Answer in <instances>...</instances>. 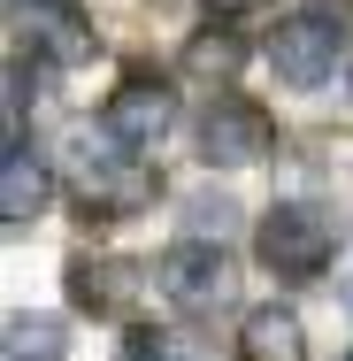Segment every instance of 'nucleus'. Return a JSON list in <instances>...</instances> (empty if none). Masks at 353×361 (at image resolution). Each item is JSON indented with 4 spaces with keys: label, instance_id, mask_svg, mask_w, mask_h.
<instances>
[{
    "label": "nucleus",
    "instance_id": "obj_1",
    "mask_svg": "<svg viewBox=\"0 0 353 361\" xmlns=\"http://www.w3.org/2000/svg\"><path fill=\"white\" fill-rule=\"evenodd\" d=\"M254 254H261V269H269L277 285H307V277L330 269L338 238H330V216H323V208H307V200H277V208L261 216Z\"/></svg>",
    "mask_w": 353,
    "mask_h": 361
},
{
    "label": "nucleus",
    "instance_id": "obj_2",
    "mask_svg": "<svg viewBox=\"0 0 353 361\" xmlns=\"http://www.w3.org/2000/svg\"><path fill=\"white\" fill-rule=\"evenodd\" d=\"M146 200H154V177H146L108 131H100V139H77V208H85V216L116 223V216H139Z\"/></svg>",
    "mask_w": 353,
    "mask_h": 361
},
{
    "label": "nucleus",
    "instance_id": "obj_3",
    "mask_svg": "<svg viewBox=\"0 0 353 361\" xmlns=\"http://www.w3.org/2000/svg\"><path fill=\"white\" fill-rule=\"evenodd\" d=\"M154 277H161V292H169L185 315H223V307L238 300L230 254H223V246H208V238H185V246H169Z\"/></svg>",
    "mask_w": 353,
    "mask_h": 361
},
{
    "label": "nucleus",
    "instance_id": "obj_4",
    "mask_svg": "<svg viewBox=\"0 0 353 361\" xmlns=\"http://www.w3.org/2000/svg\"><path fill=\"white\" fill-rule=\"evenodd\" d=\"M338 54H346V39H338L330 16H284L277 31H269V70H277L292 92L330 85V77H338Z\"/></svg>",
    "mask_w": 353,
    "mask_h": 361
},
{
    "label": "nucleus",
    "instance_id": "obj_5",
    "mask_svg": "<svg viewBox=\"0 0 353 361\" xmlns=\"http://www.w3.org/2000/svg\"><path fill=\"white\" fill-rule=\"evenodd\" d=\"M169 116H177L169 85H154V77H131V85H116V100L100 108V131L123 146V154H146V146H161V139H169Z\"/></svg>",
    "mask_w": 353,
    "mask_h": 361
},
{
    "label": "nucleus",
    "instance_id": "obj_6",
    "mask_svg": "<svg viewBox=\"0 0 353 361\" xmlns=\"http://www.w3.org/2000/svg\"><path fill=\"white\" fill-rule=\"evenodd\" d=\"M200 154L215 169H254L269 154V116L254 100H208L200 108Z\"/></svg>",
    "mask_w": 353,
    "mask_h": 361
},
{
    "label": "nucleus",
    "instance_id": "obj_7",
    "mask_svg": "<svg viewBox=\"0 0 353 361\" xmlns=\"http://www.w3.org/2000/svg\"><path fill=\"white\" fill-rule=\"evenodd\" d=\"M47 200H54L47 161L16 139V146H8V161H0V223H8V231H23L31 216H47Z\"/></svg>",
    "mask_w": 353,
    "mask_h": 361
},
{
    "label": "nucleus",
    "instance_id": "obj_8",
    "mask_svg": "<svg viewBox=\"0 0 353 361\" xmlns=\"http://www.w3.org/2000/svg\"><path fill=\"white\" fill-rule=\"evenodd\" d=\"M139 285H146L139 262H77V269H70V292H77L85 315H123Z\"/></svg>",
    "mask_w": 353,
    "mask_h": 361
},
{
    "label": "nucleus",
    "instance_id": "obj_9",
    "mask_svg": "<svg viewBox=\"0 0 353 361\" xmlns=\"http://www.w3.org/2000/svg\"><path fill=\"white\" fill-rule=\"evenodd\" d=\"M238 346H246V361H307V331H299L292 307H254Z\"/></svg>",
    "mask_w": 353,
    "mask_h": 361
},
{
    "label": "nucleus",
    "instance_id": "obj_10",
    "mask_svg": "<svg viewBox=\"0 0 353 361\" xmlns=\"http://www.w3.org/2000/svg\"><path fill=\"white\" fill-rule=\"evenodd\" d=\"M31 39L47 47V62H92V31H85L77 16H54V8H39V16H31Z\"/></svg>",
    "mask_w": 353,
    "mask_h": 361
},
{
    "label": "nucleus",
    "instance_id": "obj_11",
    "mask_svg": "<svg viewBox=\"0 0 353 361\" xmlns=\"http://www.w3.org/2000/svg\"><path fill=\"white\" fill-rule=\"evenodd\" d=\"M8 361H62V323L54 315H8Z\"/></svg>",
    "mask_w": 353,
    "mask_h": 361
},
{
    "label": "nucleus",
    "instance_id": "obj_12",
    "mask_svg": "<svg viewBox=\"0 0 353 361\" xmlns=\"http://www.w3.org/2000/svg\"><path fill=\"white\" fill-rule=\"evenodd\" d=\"M123 361H200V346H192V338H177V331L139 323V331L123 338Z\"/></svg>",
    "mask_w": 353,
    "mask_h": 361
},
{
    "label": "nucleus",
    "instance_id": "obj_13",
    "mask_svg": "<svg viewBox=\"0 0 353 361\" xmlns=\"http://www.w3.org/2000/svg\"><path fill=\"white\" fill-rule=\"evenodd\" d=\"M185 62H192V70H200V77H230V70H238V62H246V47H238L230 31H200V39L185 47Z\"/></svg>",
    "mask_w": 353,
    "mask_h": 361
},
{
    "label": "nucleus",
    "instance_id": "obj_14",
    "mask_svg": "<svg viewBox=\"0 0 353 361\" xmlns=\"http://www.w3.org/2000/svg\"><path fill=\"white\" fill-rule=\"evenodd\" d=\"M215 16H246V8H261V0H208Z\"/></svg>",
    "mask_w": 353,
    "mask_h": 361
},
{
    "label": "nucleus",
    "instance_id": "obj_15",
    "mask_svg": "<svg viewBox=\"0 0 353 361\" xmlns=\"http://www.w3.org/2000/svg\"><path fill=\"white\" fill-rule=\"evenodd\" d=\"M346 85H353V62H346Z\"/></svg>",
    "mask_w": 353,
    "mask_h": 361
},
{
    "label": "nucleus",
    "instance_id": "obj_16",
    "mask_svg": "<svg viewBox=\"0 0 353 361\" xmlns=\"http://www.w3.org/2000/svg\"><path fill=\"white\" fill-rule=\"evenodd\" d=\"M346 307H353V300H346Z\"/></svg>",
    "mask_w": 353,
    "mask_h": 361
},
{
    "label": "nucleus",
    "instance_id": "obj_17",
    "mask_svg": "<svg viewBox=\"0 0 353 361\" xmlns=\"http://www.w3.org/2000/svg\"><path fill=\"white\" fill-rule=\"evenodd\" d=\"M346 361H353V354H346Z\"/></svg>",
    "mask_w": 353,
    "mask_h": 361
}]
</instances>
